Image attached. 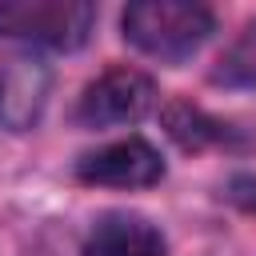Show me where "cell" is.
I'll return each mask as SVG.
<instances>
[{"label":"cell","instance_id":"obj_1","mask_svg":"<svg viewBox=\"0 0 256 256\" xmlns=\"http://www.w3.org/2000/svg\"><path fill=\"white\" fill-rule=\"evenodd\" d=\"M120 24L124 40H132L140 52L160 60H184L212 36L216 16L196 0H136L124 8Z\"/></svg>","mask_w":256,"mask_h":256},{"label":"cell","instance_id":"obj_2","mask_svg":"<svg viewBox=\"0 0 256 256\" xmlns=\"http://www.w3.org/2000/svg\"><path fill=\"white\" fill-rule=\"evenodd\" d=\"M96 8L84 0H0V36L48 48H80L92 32Z\"/></svg>","mask_w":256,"mask_h":256},{"label":"cell","instance_id":"obj_3","mask_svg":"<svg viewBox=\"0 0 256 256\" xmlns=\"http://www.w3.org/2000/svg\"><path fill=\"white\" fill-rule=\"evenodd\" d=\"M156 104V84L152 76H144L140 68H108L104 76H96L80 104H76V120L88 128H112V124H136L152 112Z\"/></svg>","mask_w":256,"mask_h":256},{"label":"cell","instance_id":"obj_4","mask_svg":"<svg viewBox=\"0 0 256 256\" xmlns=\"http://www.w3.org/2000/svg\"><path fill=\"white\" fill-rule=\"evenodd\" d=\"M48 64L28 52H0V128L28 132L48 104Z\"/></svg>","mask_w":256,"mask_h":256},{"label":"cell","instance_id":"obj_5","mask_svg":"<svg viewBox=\"0 0 256 256\" xmlns=\"http://www.w3.org/2000/svg\"><path fill=\"white\" fill-rule=\"evenodd\" d=\"M76 176L84 184H108V188H148L164 176V160L160 152L140 140V136H128V140H116L108 148H96L88 156H80L76 164Z\"/></svg>","mask_w":256,"mask_h":256},{"label":"cell","instance_id":"obj_6","mask_svg":"<svg viewBox=\"0 0 256 256\" xmlns=\"http://www.w3.org/2000/svg\"><path fill=\"white\" fill-rule=\"evenodd\" d=\"M84 256H168V244L144 216L112 212L88 232Z\"/></svg>","mask_w":256,"mask_h":256},{"label":"cell","instance_id":"obj_7","mask_svg":"<svg viewBox=\"0 0 256 256\" xmlns=\"http://www.w3.org/2000/svg\"><path fill=\"white\" fill-rule=\"evenodd\" d=\"M164 124H168V136L180 144V148H208V144H224L232 136L228 124L212 120L204 108H196L192 100H172L164 108Z\"/></svg>","mask_w":256,"mask_h":256},{"label":"cell","instance_id":"obj_8","mask_svg":"<svg viewBox=\"0 0 256 256\" xmlns=\"http://www.w3.org/2000/svg\"><path fill=\"white\" fill-rule=\"evenodd\" d=\"M212 80L224 88H256V20L244 24V32L228 44L220 64L212 68Z\"/></svg>","mask_w":256,"mask_h":256}]
</instances>
